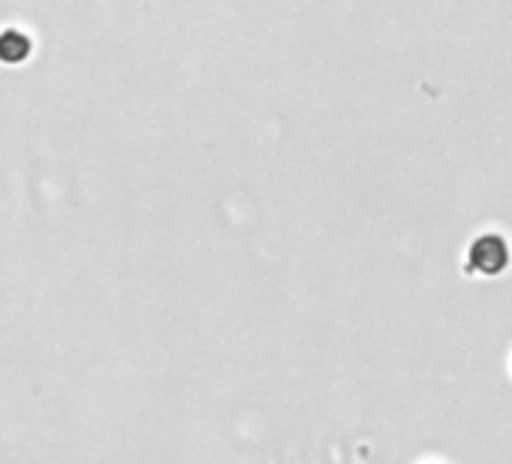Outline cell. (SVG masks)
I'll return each mask as SVG.
<instances>
[{
  "label": "cell",
  "mask_w": 512,
  "mask_h": 464,
  "mask_svg": "<svg viewBox=\"0 0 512 464\" xmlns=\"http://www.w3.org/2000/svg\"><path fill=\"white\" fill-rule=\"evenodd\" d=\"M509 263V245L497 232H485L467 251V266L479 275H500Z\"/></svg>",
  "instance_id": "6da1fadb"
},
{
  "label": "cell",
  "mask_w": 512,
  "mask_h": 464,
  "mask_svg": "<svg viewBox=\"0 0 512 464\" xmlns=\"http://www.w3.org/2000/svg\"><path fill=\"white\" fill-rule=\"evenodd\" d=\"M28 52H31V40L22 37L19 31H7L4 37H0V58H4V61L19 64V61L28 58Z\"/></svg>",
  "instance_id": "7a4b0ae2"
}]
</instances>
